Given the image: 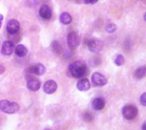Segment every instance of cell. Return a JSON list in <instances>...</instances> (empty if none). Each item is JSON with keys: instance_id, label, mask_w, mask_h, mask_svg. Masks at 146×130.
Returning a JSON list of instances; mask_svg holds the SVG:
<instances>
[{"instance_id": "44dd1931", "label": "cell", "mask_w": 146, "mask_h": 130, "mask_svg": "<svg viewBox=\"0 0 146 130\" xmlns=\"http://www.w3.org/2000/svg\"><path fill=\"white\" fill-rule=\"evenodd\" d=\"M116 26L115 25V24H113V23H111V24H109L107 26H106V32H109V33H113V32H115V31H116Z\"/></svg>"}, {"instance_id": "7a4b0ae2", "label": "cell", "mask_w": 146, "mask_h": 130, "mask_svg": "<svg viewBox=\"0 0 146 130\" xmlns=\"http://www.w3.org/2000/svg\"><path fill=\"white\" fill-rule=\"evenodd\" d=\"M20 110V106L17 103L9 101V100H1L0 101V111L7 114L16 113Z\"/></svg>"}, {"instance_id": "3957f363", "label": "cell", "mask_w": 146, "mask_h": 130, "mask_svg": "<svg viewBox=\"0 0 146 130\" xmlns=\"http://www.w3.org/2000/svg\"><path fill=\"white\" fill-rule=\"evenodd\" d=\"M122 115L127 120H133L138 115V108L134 105H127L122 109Z\"/></svg>"}, {"instance_id": "8fae6325", "label": "cell", "mask_w": 146, "mask_h": 130, "mask_svg": "<svg viewBox=\"0 0 146 130\" xmlns=\"http://www.w3.org/2000/svg\"><path fill=\"white\" fill-rule=\"evenodd\" d=\"M45 67L44 65L38 63V64H36L34 66H32L30 68H29V72L31 73H33L35 75H38V76H41V75H44L45 73Z\"/></svg>"}, {"instance_id": "277c9868", "label": "cell", "mask_w": 146, "mask_h": 130, "mask_svg": "<svg viewBox=\"0 0 146 130\" xmlns=\"http://www.w3.org/2000/svg\"><path fill=\"white\" fill-rule=\"evenodd\" d=\"M92 82L97 87H103L107 83L106 77L99 72H94L92 75Z\"/></svg>"}, {"instance_id": "9c48e42d", "label": "cell", "mask_w": 146, "mask_h": 130, "mask_svg": "<svg viewBox=\"0 0 146 130\" xmlns=\"http://www.w3.org/2000/svg\"><path fill=\"white\" fill-rule=\"evenodd\" d=\"M20 30V23L16 20H10L7 23V31L10 34H15Z\"/></svg>"}, {"instance_id": "2e32d148", "label": "cell", "mask_w": 146, "mask_h": 130, "mask_svg": "<svg viewBox=\"0 0 146 130\" xmlns=\"http://www.w3.org/2000/svg\"><path fill=\"white\" fill-rule=\"evenodd\" d=\"M60 21L64 25H68L72 21V17L68 13L64 12L60 15Z\"/></svg>"}, {"instance_id": "8992f818", "label": "cell", "mask_w": 146, "mask_h": 130, "mask_svg": "<svg viewBox=\"0 0 146 130\" xmlns=\"http://www.w3.org/2000/svg\"><path fill=\"white\" fill-rule=\"evenodd\" d=\"M67 42H68V45L70 49H75L79 45V43H80L78 34L74 32L68 33V35L67 37Z\"/></svg>"}, {"instance_id": "5bb4252c", "label": "cell", "mask_w": 146, "mask_h": 130, "mask_svg": "<svg viewBox=\"0 0 146 130\" xmlns=\"http://www.w3.org/2000/svg\"><path fill=\"white\" fill-rule=\"evenodd\" d=\"M105 106V100L103 98H96L92 101V107L96 111H100Z\"/></svg>"}, {"instance_id": "7402d4cb", "label": "cell", "mask_w": 146, "mask_h": 130, "mask_svg": "<svg viewBox=\"0 0 146 130\" xmlns=\"http://www.w3.org/2000/svg\"><path fill=\"white\" fill-rule=\"evenodd\" d=\"M140 103L142 104V106H146V94L145 93H144L142 95H141V97H140Z\"/></svg>"}, {"instance_id": "d6986e66", "label": "cell", "mask_w": 146, "mask_h": 130, "mask_svg": "<svg viewBox=\"0 0 146 130\" xmlns=\"http://www.w3.org/2000/svg\"><path fill=\"white\" fill-rule=\"evenodd\" d=\"M125 62V59H124V56L122 54H118L116 55L115 59V63L116 66H122Z\"/></svg>"}, {"instance_id": "d4e9b609", "label": "cell", "mask_w": 146, "mask_h": 130, "mask_svg": "<svg viewBox=\"0 0 146 130\" xmlns=\"http://www.w3.org/2000/svg\"><path fill=\"white\" fill-rule=\"evenodd\" d=\"M3 14H0V28H1V26H2V23H3Z\"/></svg>"}, {"instance_id": "30bf717a", "label": "cell", "mask_w": 146, "mask_h": 130, "mask_svg": "<svg viewBox=\"0 0 146 130\" xmlns=\"http://www.w3.org/2000/svg\"><path fill=\"white\" fill-rule=\"evenodd\" d=\"M40 82L38 79L34 78V77H31L30 79L27 80V87L30 91H38L40 88Z\"/></svg>"}, {"instance_id": "7c38bea8", "label": "cell", "mask_w": 146, "mask_h": 130, "mask_svg": "<svg viewBox=\"0 0 146 130\" xmlns=\"http://www.w3.org/2000/svg\"><path fill=\"white\" fill-rule=\"evenodd\" d=\"M39 15L43 19H45V20L50 19V17H51V9H50V8L46 4H44L43 6H41V8L39 9Z\"/></svg>"}, {"instance_id": "52a82bcc", "label": "cell", "mask_w": 146, "mask_h": 130, "mask_svg": "<svg viewBox=\"0 0 146 130\" xmlns=\"http://www.w3.org/2000/svg\"><path fill=\"white\" fill-rule=\"evenodd\" d=\"M15 49V45L11 41H5L3 45H2V49H1V53L3 55H10L13 51Z\"/></svg>"}, {"instance_id": "9a60e30c", "label": "cell", "mask_w": 146, "mask_h": 130, "mask_svg": "<svg viewBox=\"0 0 146 130\" xmlns=\"http://www.w3.org/2000/svg\"><path fill=\"white\" fill-rule=\"evenodd\" d=\"M15 52V54L18 56V57H24L27 54V48L22 45V44H18L16 46V48L14 49Z\"/></svg>"}, {"instance_id": "ba28073f", "label": "cell", "mask_w": 146, "mask_h": 130, "mask_svg": "<svg viewBox=\"0 0 146 130\" xmlns=\"http://www.w3.org/2000/svg\"><path fill=\"white\" fill-rule=\"evenodd\" d=\"M56 89H57V84L53 80H49V81L45 82L44 84V87H43L44 92L48 95H51V94L55 93Z\"/></svg>"}, {"instance_id": "603a6c76", "label": "cell", "mask_w": 146, "mask_h": 130, "mask_svg": "<svg viewBox=\"0 0 146 130\" xmlns=\"http://www.w3.org/2000/svg\"><path fill=\"white\" fill-rule=\"evenodd\" d=\"M98 1V0H84V2H85L86 3H92V4L97 3Z\"/></svg>"}, {"instance_id": "e0dca14e", "label": "cell", "mask_w": 146, "mask_h": 130, "mask_svg": "<svg viewBox=\"0 0 146 130\" xmlns=\"http://www.w3.org/2000/svg\"><path fill=\"white\" fill-rule=\"evenodd\" d=\"M145 73H146L145 67V66H142V67L138 68V69L135 71L134 77H135L137 79H142L143 77H145Z\"/></svg>"}, {"instance_id": "ffe728a7", "label": "cell", "mask_w": 146, "mask_h": 130, "mask_svg": "<svg viewBox=\"0 0 146 130\" xmlns=\"http://www.w3.org/2000/svg\"><path fill=\"white\" fill-rule=\"evenodd\" d=\"M93 114L92 113V112H85L84 113V116H83V118H84V120L85 121H86V122H91V121H92L93 120Z\"/></svg>"}, {"instance_id": "5b68a950", "label": "cell", "mask_w": 146, "mask_h": 130, "mask_svg": "<svg viewBox=\"0 0 146 130\" xmlns=\"http://www.w3.org/2000/svg\"><path fill=\"white\" fill-rule=\"evenodd\" d=\"M88 48L90 49V51L93 52V53H98L103 49V43L96 38H92L88 42Z\"/></svg>"}, {"instance_id": "4316f807", "label": "cell", "mask_w": 146, "mask_h": 130, "mask_svg": "<svg viewBox=\"0 0 146 130\" xmlns=\"http://www.w3.org/2000/svg\"><path fill=\"white\" fill-rule=\"evenodd\" d=\"M44 130H50V129H44Z\"/></svg>"}, {"instance_id": "6da1fadb", "label": "cell", "mask_w": 146, "mask_h": 130, "mask_svg": "<svg viewBox=\"0 0 146 130\" xmlns=\"http://www.w3.org/2000/svg\"><path fill=\"white\" fill-rule=\"evenodd\" d=\"M86 66L81 60H75L69 66V72L71 75L75 78L83 77L86 73Z\"/></svg>"}, {"instance_id": "ac0fdd59", "label": "cell", "mask_w": 146, "mask_h": 130, "mask_svg": "<svg viewBox=\"0 0 146 130\" xmlns=\"http://www.w3.org/2000/svg\"><path fill=\"white\" fill-rule=\"evenodd\" d=\"M51 48H52V50L56 53V54H61L62 52V45L60 44L59 42L57 41H53V43H51Z\"/></svg>"}, {"instance_id": "cb8c5ba5", "label": "cell", "mask_w": 146, "mask_h": 130, "mask_svg": "<svg viewBox=\"0 0 146 130\" xmlns=\"http://www.w3.org/2000/svg\"><path fill=\"white\" fill-rule=\"evenodd\" d=\"M3 72H4V67L2 65H0V74L3 73Z\"/></svg>"}, {"instance_id": "4fadbf2b", "label": "cell", "mask_w": 146, "mask_h": 130, "mask_svg": "<svg viewBox=\"0 0 146 130\" xmlns=\"http://www.w3.org/2000/svg\"><path fill=\"white\" fill-rule=\"evenodd\" d=\"M77 89L80 91H82V92L89 90L91 89V83H90L89 80L86 79V78L80 79L77 83Z\"/></svg>"}, {"instance_id": "484cf974", "label": "cell", "mask_w": 146, "mask_h": 130, "mask_svg": "<svg viewBox=\"0 0 146 130\" xmlns=\"http://www.w3.org/2000/svg\"><path fill=\"white\" fill-rule=\"evenodd\" d=\"M145 125L146 123H143V130H145Z\"/></svg>"}]
</instances>
